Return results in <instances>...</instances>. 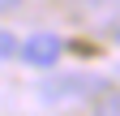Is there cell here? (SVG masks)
<instances>
[{
	"instance_id": "cell-1",
	"label": "cell",
	"mask_w": 120,
	"mask_h": 116,
	"mask_svg": "<svg viewBox=\"0 0 120 116\" xmlns=\"http://www.w3.org/2000/svg\"><path fill=\"white\" fill-rule=\"evenodd\" d=\"M107 90L103 77H86V73H64V77H47L39 86V95L47 99V103H60V99H82V95H99Z\"/></svg>"
},
{
	"instance_id": "cell-2",
	"label": "cell",
	"mask_w": 120,
	"mask_h": 116,
	"mask_svg": "<svg viewBox=\"0 0 120 116\" xmlns=\"http://www.w3.org/2000/svg\"><path fill=\"white\" fill-rule=\"evenodd\" d=\"M60 52H64V43H60L52 30H34V35L22 39V60L34 65V69H52L60 60Z\"/></svg>"
},
{
	"instance_id": "cell-3",
	"label": "cell",
	"mask_w": 120,
	"mask_h": 116,
	"mask_svg": "<svg viewBox=\"0 0 120 116\" xmlns=\"http://www.w3.org/2000/svg\"><path fill=\"white\" fill-rule=\"evenodd\" d=\"M90 116H120V90H116V86H107V90H99V95H94Z\"/></svg>"
},
{
	"instance_id": "cell-4",
	"label": "cell",
	"mask_w": 120,
	"mask_h": 116,
	"mask_svg": "<svg viewBox=\"0 0 120 116\" xmlns=\"http://www.w3.org/2000/svg\"><path fill=\"white\" fill-rule=\"evenodd\" d=\"M13 56H22V43H17V35L0 30V60H13Z\"/></svg>"
},
{
	"instance_id": "cell-5",
	"label": "cell",
	"mask_w": 120,
	"mask_h": 116,
	"mask_svg": "<svg viewBox=\"0 0 120 116\" xmlns=\"http://www.w3.org/2000/svg\"><path fill=\"white\" fill-rule=\"evenodd\" d=\"M22 0H0V13H9V9H17Z\"/></svg>"
}]
</instances>
